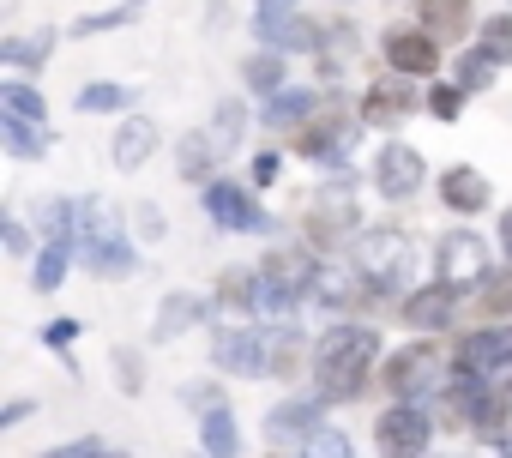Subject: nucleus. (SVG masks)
Returning a JSON list of instances; mask_svg holds the SVG:
<instances>
[{
	"label": "nucleus",
	"instance_id": "obj_1",
	"mask_svg": "<svg viewBox=\"0 0 512 458\" xmlns=\"http://www.w3.org/2000/svg\"><path fill=\"white\" fill-rule=\"evenodd\" d=\"M380 362H386V332L374 320H338L314 332V374L308 392L326 410H350L368 404L380 392Z\"/></svg>",
	"mask_w": 512,
	"mask_h": 458
},
{
	"label": "nucleus",
	"instance_id": "obj_2",
	"mask_svg": "<svg viewBox=\"0 0 512 458\" xmlns=\"http://www.w3.org/2000/svg\"><path fill=\"white\" fill-rule=\"evenodd\" d=\"M344 260L368 278V290L380 296V308H386V314L398 308V296H404V290H416V284H422V272H434V248L416 236L404 217H374L362 236L350 242V254H344Z\"/></svg>",
	"mask_w": 512,
	"mask_h": 458
},
{
	"label": "nucleus",
	"instance_id": "obj_3",
	"mask_svg": "<svg viewBox=\"0 0 512 458\" xmlns=\"http://www.w3.org/2000/svg\"><path fill=\"white\" fill-rule=\"evenodd\" d=\"M362 181H368V175H362L356 163H344V169H326V175L314 181V193L302 199V211H296V236H302L320 260H344L350 242L368 229Z\"/></svg>",
	"mask_w": 512,
	"mask_h": 458
},
{
	"label": "nucleus",
	"instance_id": "obj_4",
	"mask_svg": "<svg viewBox=\"0 0 512 458\" xmlns=\"http://www.w3.org/2000/svg\"><path fill=\"white\" fill-rule=\"evenodd\" d=\"M362 133H368V127H362V115H356V97H350L344 85H326L320 103H314V115H308L296 133H284L278 145L326 175V169H344V163L362 151Z\"/></svg>",
	"mask_w": 512,
	"mask_h": 458
},
{
	"label": "nucleus",
	"instance_id": "obj_5",
	"mask_svg": "<svg viewBox=\"0 0 512 458\" xmlns=\"http://www.w3.org/2000/svg\"><path fill=\"white\" fill-rule=\"evenodd\" d=\"M79 272H91L97 284H127V278H139L133 217L115 211V205L97 199V193H85V211H79Z\"/></svg>",
	"mask_w": 512,
	"mask_h": 458
},
{
	"label": "nucleus",
	"instance_id": "obj_6",
	"mask_svg": "<svg viewBox=\"0 0 512 458\" xmlns=\"http://www.w3.org/2000/svg\"><path fill=\"white\" fill-rule=\"evenodd\" d=\"M446 380H452V344L440 338H404L380 362V392L404 404H434Z\"/></svg>",
	"mask_w": 512,
	"mask_h": 458
},
{
	"label": "nucleus",
	"instance_id": "obj_7",
	"mask_svg": "<svg viewBox=\"0 0 512 458\" xmlns=\"http://www.w3.org/2000/svg\"><path fill=\"white\" fill-rule=\"evenodd\" d=\"M199 211H205V223L217 229V236H278V211L266 205V193L253 187L247 175H217V181H205L199 187Z\"/></svg>",
	"mask_w": 512,
	"mask_h": 458
},
{
	"label": "nucleus",
	"instance_id": "obj_8",
	"mask_svg": "<svg viewBox=\"0 0 512 458\" xmlns=\"http://www.w3.org/2000/svg\"><path fill=\"white\" fill-rule=\"evenodd\" d=\"M500 266L506 260L494 248V236H482V229H470V223H452V229H440V236H434V278H446L464 296H476Z\"/></svg>",
	"mask_w": 512,
	"mask_h": 458
},
{
	"label": "nucleus",
	"instance_id": "obj_9",
	"mask_svg": "<svg viewBox=\"0 0 512 458\" xmlns=\"http://www.w3.org/2000/svg\"><path fill=\"white\" fill-rule=\"evenodd\" d=\"M368 187H374V199L380 205H392V211H404V205H416L428 187H434V169H428V157L410 145V139H380L374 145V157H368Z\"/></svg>",
	"mask_w": 512,
	"mask_h": 458
},
{
	"label": "nucleus",
	"instance_id": "obj_10",
	"mask_svg": "<svg viewBox=\"0 0 512 458\" xmlns=\"http://www.w3.org/2000/svg\"><path fill=\"white\" fill-rule=\"evenodd\" d=\"M272 326L260 320H211V374L217 380H266Z\"/></svg>",
	"mask_w": 512,
	"mask_h": 458
},
{
	"label": "nucleus",
	"instance_id": "obj_11",
	"mask_svg": "<svg viewBox=\"0 0 512 458\" xmlns=\"http://www.w3.org/2000/svg\"><path fill=\"white\" fill-rule=\"evenodd\" d=\"M464 290H452L446 278H422L416 290H404L398 296V308H392V320H398V332L404 338H446V332H458V320H464Z\"/></svg>",
	"mask_w": 512,
	"mask_h": 458
},
{
	"label": "nucleus",
	"instance_id": "obj_12",
	"mask_svg": "<svg viewBox=\"0 0 512 458\" xmlns=\"http://www.w3.org/2000/svg\"><path fill=\"white\" fill-rule=\"evenodd\" d=\"M374 452L380 458H434V404H404V398H386L374 410Z\"/></svg>",
	"mask_w": 512,
	"mask_h": 458
},
{
	"label": "nucleus",
	"instance_id": "obj_13",
	"mask_svg": "<svg viewBox=\"0 0 512 458\" xmlns=\"http://www.w3.org/2000/svg\"><path fill=\"white\" fill-rule=\"evenodd\" d=\"M452 374L482 386H512V326H458L452 332Z\"/></svg>",
	"mask_w": 512,
	"mask_h": 458
},
{
	"label": "nucleus",
	"instance_id": "obj_14",
	"mask_svg": "<svg viewBox=\"0 0 512 458\" xmlns=\"http://www.w3.org/2000/svg\"><path fill=\"white\" fill-rule=\"evenodd\" d=\"M374 49H380V67H392V73H404V79H440V67H452L446 43H440L428 25H416V19L386 25V31L374 37Z\"/></svg>",
	"mask_w": 512,
	"mask_h": 458
},
{
	"label": "nucleus",
	"instance_id": "obj_15",
	"mask_svg": "<svg viewBox=\"0 0 512 458\" xmlns=\"http://www.w3.org/2000/svg\"><path fill=\"white\" fill-rule=\"evenodd\" d=\"M416 85H422V79H404V73L380 67V73L356 91V115H362V127L392 139L410 115H422V97H428V91H416Z\"/></svg>",
	"mask_w": 512,
	"mask_h": 458
},
{
	"label": "nucleus",
	"instance_id": "obj_16",
	"mask_svg": "<svg viewBox=\"0 0 512 458\" xmlns=\"http://www.w3.org/2000/svg\"><path fill=\"white\" fill-rule=\"evenodd\" d=\"M326 416H332V410H326L314 392H296V386H290V392L260 416V434H266V446H272V452H302V446H308V434H314Z\"/></svg>",
	"mask_w": 512,
	"mask_h": 458
},
{
	"label": "nucleus",
	"instance_id": "obj_17",
	"mask_svg": "<svg viewBox=\"0 0 512 458\" xmlns=\"http://www.w3.org/2000/svg\"><path fill=\"white\" fill-rule=\"evenodd\" d=\"M211 320H217L211 290H169V296L157 302L151 326H145V344H151V350H169V344L193 338V326H211Z\"/></svg>",
	"mask_w": 512,
	"mask_h": 458
},
{
	"label": "nucleus",
	"instance_id": "obj_18",
	"mask_svg": "<svg viewBox=\"0 0 512 458\" xmlns=\"http://www.w3.org/2000/svg\"><path fill=\"white\" fill-rule=\"evenodd\" d=\"M434 205L452 223H470V217H482L494 205V181L476 163H446V169H434Z\"/></svg>",
	"mask_w": 512,
	"mask_h": 458
},
{
	"label": "nucleus",
	"instance_id": "obj_19",
	"mask_svg": "<svg viewBox=\"0 0 512 458\" xmlns=\"http://www.w3.org/2000/svg\"><path fill=\"white\" fill-rule=\"evenodd\" d=\"M247 37L260 49H278L290 61H314L326 49V19L320 13H290V19H247Z\"/></svg>",
	"mask_w": 512,
	"mask_h": 458
},
{
	"label": "nucleus",
	"instance_id": "obj_20",
	"mask_svg": "<svg viewBox=\"0 0 512 458\" xmlns=\"http://www.w3.org/2000/svg\"><path fill=\"white\" fill-rule=\"evenodd\" d=\"M157 151H163V127H157L145 109H133V115L115 121V133H109V163H115L121 175H139Z\"/></svg>",
	"mask_w": 512,
	"mask_h": 458
},
{
	"label": "nucleus",
	"instance_id": "obj_21",
	"mask_svg": "<svg viewBox=\"0 0 512 458\" xmlns=\"http://www.w3.org/2000/svg\"><path fill=\"white\" fill-rule=\"evenodd\" d=\"M169 157H175V181H181L187 193H199L205 181H217V175H223V163H229V157L217 151L211 127H187V133H175Z\"/></svg>",
	"mask_w": 512,
	"mask_h": 458
},
{
	"label": "nucleus",
	"instance_id": "obj_22",
	"mask_svg": "<svg viewBox=\"0 0 512 458\" xmlns=\"http://www.w3.org/2000/svg\"><path fill=\"white\" fill-rule=\"evenodd\" d=\"M410 19L416 25H428L446 49H464V43H476V0H410Z\"/></svg>",
	"mask_w": 512,
	"mask_h": 458
},
{
	"label": "nucleus",
	"instance_id": "obj_23",
	"mask_svg": "<svg viewBox=\"0 0 512 458\" xmlns=\"http://www.w3.org/2000/svg\"><path fill=\"white\" fill-rule=\"evenodd\" d=\"M260 266H223L211 278V308L217 320H260Z\"/></svg>",
	"mask_w": 512,
	"mask_h": 458
},
{
	"label": "nucleus",
	"instance_id": "obj_24",
	"mask_svg": "<svg viewBox=\"0 0 512 458\" xmlns=\"http://www.w3.org/2000/svg\"><path fill=\"white\" fill-rule=\"evenodd\" d=\"M79 211H85V193H37L25 217L37 223V236H43V242H67V248H79Z\"/></svg>",
	"mask_w": 512,
	"mask_h": 458
},
{
	"label": "nucleus",
	"instance_id": "obj_25",
	"mask_svg": "<svg viewBox=\"0 0 512 458\" xmlns=\"http://www.w3.org/2000/svg\"><path fill=\"white\" fill-rule=\"evenodd\" d=\"M314 374V332L308 326H278L272 332V362H266V380L278 386H296Z\"/></svg>",
	"mask_w": 512,
	"mask_h": 458
},
{
	"label": "nucleus",
	"instance_id": "obj_26",
	"mask_svg": "<svg viewBox=\"0 0 512 458\" xmlns=\"http://www.w3.org/2000/svg\"><path fill=\"white\" fill-rule=\"evenodd\" d=\"M211 139H217V151L223 157H235L241 145H247V133L260 127V103H247V91H229V97H217V109H211Z\"/></svg>",
	"mask_w": 512,
	"mask_h": 458
},
{
	"label": "nucleus",
	"instance_id": "obj_27",
	"mask_svg": "<svg viewBox=\"0 0 512 458\" xmlns=\"http://www.w3.org/2000/svg\"><path fill=\"white\" fill-rule=\"evenodd\" d=\"M320 91L326 85H284V91H272L266 103H260V127L272 133V139H284V133H296L308 115H314V103H320Z\"/></svg>",
	"mask_w": 512,
	"mask_h": 458
},
{
	"label": "nucleus",
	"instance_id": "obj_28",
	"mask_svg": "<svg viewBox=\"0 0 512 458\" xmlns=\"http://www.w3.org/2000/svg\"><path fill=\"white\" fill-rule=\"evenodd\" d=\"M61 37H67V31H55V25H43V31H19V37L0 43V67H7V73H31V79H37V73L55 61Z\"/></svg>",
	"mask_w": 512,
	"mask_h": 458
},
{
	"label": "nucleus",
	"instance_id": "obj_29",
	"mask_svg": "<svg viewBox=\"0 0 512 458\" xmlns=\"http://www.w3.org/2000/svg\"><path fill=\"white\" fill-rule=\"evenodd\" d=\"M284 85H296V79H290V55L260 49V43L241 55V91H247L253 103H266V97H272V91H284Z\"/></svg>",
	"mask_w": 512,
	"mask_h": 458
},
{
	"label": "nucleus",
	"instance_id": "obj_30",
	"mask_svg": "<svg viewBox=\"0 0 512 458\" xmlns=\"http://www.w3.org/2000/svg\"><path fill=\"white\" fill-rule=\"evenodd\" d=\"M193 440L205 458H241V422H235V404H211L205 416H193Z\"/></svg>",
	"mask_w": 512,
	"mask_h": 458
},
{
	"label": "nucleus",
	"instance_id": "obj_31",
	"mask_svg": "<svg viewBox=\"0 0 512 458\" xmlns=\"http://www.w3.org/2000/svg\"><path fill=\"white\" fill-rule=\"evenodd\" d=\"M0 151L13 163H43L55 151V127L43 121H19V115H0Z\"/></svg>",
	"mask_w": 512,
	"mask_h": 458
},
{
	"label": "nucleus",
	"instance_id": "obj_32",
	"mask_svg": "<svg viewBox=\"0 0 512 458\" xmlns=\"http://www.w3.org/2000/svg\"><path fill=\"white\" fill-rule=\"evenodd\" d=\"M73 109L79 115H133L139 109V85H121V79H85L79 91H73Z\"/></svg>",
	"mask_w": 512,
	"mask_h": 458
},
{
	"label": "nucleus",
	"instance_id": "obj_33",
	"mask_svg": "<svg viewBox=\"0 0 512 458\" xmlns=\"http://www.w3.org/2000/svg\"><path fill=\"white\" fill-rule=\"evenodd\" d=\"M0 115H19V121H43L49 127V91L31 73H7V79H0Z\"/></svg>",
	"mask_w": 512,
	"mask_h": 458
},
{
	"label": "nucleus",
	"instance_id": "obj_34",
	"mask_svg": "<svg viewBox=\"0 0 512 458\" xmlns=\"http://www.w3.org/2000/svg\"><path fill=\"white\" fill-rule=\"evenodd\" d=\"M500 73H506V67H500V61H494L482 43H464V49H452V79H458L470 97L494 91V85H500Z\"/></svg>",
	"mask_w": 512,
	"mask_h": 458
},
{
	"label": "nucleus",
	"instance_id": "obj_35",
	"mask_svg": "<svg viewBox=\"0 0 512 458\" xmlns=\"http://www.w3.org/2000/svg\"><path fill=\"white\" fill-rule=\"evenodd\" d=\"M494 440H512V386H488V392H482L470 446H494Z\"/></svg>",
	"mask_w": 512,
	"mask_h": 458
},
{
	"label": "nucleus",
	"instance_id": "obj_36",
	"mask_svg": "<svg viewBox=\"0 0 512 458\" xmlns=\"http://www.w3.org/2000/svg\"><path fill=\"white\" fill-rule=\"evenodd\" d=\"M470 326H512V266H500L476 296H470Z\"/></svg>",
	"mask_w": 512,
	"mask_h": 458
},
{
	"label": "nucleus",
	"instance_id": "obj_37",
	"mask_svg": "<svg viewBox=\"0 0 512 458\" xmlns=\"http://www.w3.org/2000/svg\"><path fill=\"white\" fill-rule=\"evenodd\" d=\"M139 19H145V0H121V7H103V13H79V19L67 25V37H73V43H91V37L127 31V25H139Z\"/></svg>",
	"mask_w": 512,
	"mask_h": 458
},
{
	"label": "nucleus",
	"instance_id": "obj_38",
	"mask_svg": "<svg viewBox=\"0 0 512 458\" xmlns=\"http://www.w3.org/2000/svg\"><path fill=\"white\" fill-rule=\"evenodd\" d=\"M73 266H79V248H67V242H43L37 260H31V290H37V296H55V290L67 284Z\"/></svg>",
	"mask_w": 512,
	"mask_h": 458
},
{
	"label": "nucleus",
	"instance_id": "obj_39",
	"mask_svg": "<svg viewBox=\"0 0 512 458\" xmlns=\"http://www.w3.org/2000/svg\"><path fill=\"white\" fill-rule=\"evenodd\" d=\"M145 350H151V344H115V350H109V374H115V392H121V398H145V380H151Z\"/></svg>",
	"mask_w": 512,
	"mask_h": 458
},
{
	"label": "nucleus",
	"instance_id": "obj_40",
	"mask_svg": "<svg viewBox=\"0 0 512 458\" xmlns=\"http://www.w3.org/2000/svg\"><path fill=\"white\" fill-rule=\"evenodd\" d=\"M464 109H470V91L458 79H428V97H422V115L428 121L452 127V121H464Z\"/></svg>",
	"mask_w": 512,
	"mask_h": 458
},
{
	"label": "nucleus",
	"instance_id": "obj_41",
	"mask_svg": "<svg viewBox=\"0 0 512 458\" xmlns=\"http://www.w3.org/2000/svg\"><path fill=\"white\" fill-rule=\"evenodd\" d=\"M0 242H7V254L19 260V266H31L37 260V248H43V236H37V223L25 217V211H0Z\"/></svg>",
	"mask_w": 512,
	"mask_h": 458
},
{
	"label": "nucleus",
	"instance_id": "obj_42",
	"mask_svg": "<svg viewBox=\"0 0 512 458\" xmlns=\"http://www.w3.org/2000/svg\"><path fill=\"white\" fill-rule=\"evenodd\" d=\"M284 169H290V151L272 139V145H260V151H247V169H241V175L260 187V193H272V187L284 181Z\"/></svg>",
	"mask_w": 512,
	"mask_h": 458
},
{
	"label": "nucleus",
	"instance_id": "obj_43",
	"mask_svg": "<svg viewBox=\"0 0 512 458\" xmlns=\"http://www.w3.org/2000/svg\"><path fill=\"white\" fill-rule=\"evenodd\" d=\"M85 338V320H73V314H55L49 326H43V350H55L61 356V368L79 380V356H73V344Z\"/></svg>",
	"mask_w": 512,
	"mask_h": 458
},
{
	"label": "nucleus",
	"instance_id": "obj_44",
	"mask_svg": "<svg viewBox=\"0 0 512 458\" xmlns=\"http://www.w3.org/2000/svg\"><path fill=\"white\" fill-rule=\"evenodd\" d=\"M302 458H356V434L344 428V422H320L314 434H308V446H302Z\"/></svg>",
	"mask_w": 512,
	"mask_h": 458
},
{
	"label": "nucleus",
	"instance_id": "obj_45",
	"mask_svg": "<svg viewBox=\"0 0 512 458\" xmlns=\"http://www.w3.org/2000/svg\"><path fill=\"white\" fill-rule=\"evenodd\" d=\"M476 43H482V49H488V55H494V61H500L506 73H512V7L488 13V19L476 25Z\"/></svg>",
	"mask_w": 512,
	"mask_h": 458
},
{
	"label": "nucleus",
	"instance_id": "obj_46",
	"mask_svg": "<svg viewBox=\"0 0 512 458\" xmlns=\"http://www.w3.org/2000/svg\"><path fill=\"white\" fill-rule=\"evenodd\" d=\"M127 217H133V236H139L145 248H163V242H169V211H163L157 199H133Z\"/></svg>",
	"mask_w": 512,
	"mask_h": 458
},
{
	"label": "nucleus",
	"instance_id": "obj_47",
	"mask_svg": "<svg viewBox=\"0 0 512 458\" xmlns=\"http://www.w3.org/2000/svg\"><path fill=\"white\" fill-rule=\"evenodd\" d=\"M37 458H133V452L115 446V440H103V434H73V440L49 446V452H37Z\"/></svg>",
	"mask_w": 512,
	"mask_h": 458
},
{
	"label": "nucleus",
	"instance_id": "obj_48",
	"mask_svg": "<svg viewBox=\"0 0 512 458\" xmlns=\"http://www.w3.org/2000/svg\"><path fill=\"white\" fill-rule=\"evenodd\" d=\"M326 49H332V55H344V61H350V55H356V49H362V25H356V19H350V13H332V19H326ZM326 49H320V55H326Z\"/></svg>",
	"mask_w": 512,
	"mask_h": 458
},
{
	"label": "nucleus",
	"instance_id": "obj_49",
	"mask_svg": "<svg viewBox=\"0 0 512 458\" xmlns=\"http://www.w3.org/2000/svg\"><path fill=\"white\" fill-rule=\"evenodd\" d=\"M223 398H229V392H223V380H187V386H181V404H187L193 416H205V410H211V404H223Z\"/></svg>",
	"mask_w": 512,
	"mask_h": 458
},
{
	"label": "nucleus",
	"instance_id": "obj_50",
	"mask_svg": "<svg viewBox=\"0 0 512 458\" xmlns=\"http://www.w3.org/2000/svg\"><path fill=\"white\" fill-rule=\"evenodd\" d=\"M31 416H37V398H31V392H19V398L0 404V428H19V422H31Z\"/></svg>",
	"mask_w": 512,
	"mask_h": 458
},
{
	"label": "nucleus",
	"instance_id": "obj_51",
	"mask_svg": "<svg viewBox=\"0 0 512 458\" xmlns=\"http://www.w3.org/2000/svg\"><path fill=\"white\" fill-rule=\"evenodd\" d=\"M494 248H500V260L512 266V205H500V217H494Z\"/></svg>",
	"mask_w": 512,
	"mask_h": 458
},
{
	"label": "nucleus",
	"instance_id": "obj_52",
	"mask_svg": "<svg viewBox=\"0 0 512 458\" xmlns=\"http://www.w3.org/2000/svg\"><path fill=\"white\" fill-rule=\"evenodd\" d=\"M302 13V0H253V19H290Z\"/></svg>",
	"mask_w": 512,
	"mask_h": 458
},
{
	"label": "nucleus",
	"instance_id": "obj_53",
	"mask_svg": "<svg viewBox=\"0 0 512 458\" xmlns=\"http://www.w3.org/2000/svg\"><path fill=\"white\" fill-rule=\"evenodd\" d=\"M223 19H229V0H205V31H223Z\"/></svg>",
	"mask_w": 512,
	"mask_h": 458
},
{
	"label": "nucleus",
	"instance_id": "obj_54",
	"mask_svg": "<svg viewBox=\"0 0 512 458\" xmlns=\"http://www.w3.org/2000/svg\"><path fill=\"white\" fill-rule=\"evenodd\" d=\"M266 458H302V452H272V446H266Z\"/></svg>",
	"mask_w": 512,
	"mask_h": 458
},
{
	"label": "nucleus",
	"instance_id": "obj_55",
	"mask_svg": "<svg viewBox=\"0 0 512 458\" xmlns=\"http://www.w3.org/2000/svg\"><path fill=\"white\" fill-rule=\"evenodd\" d=\"M434 458H458V452H434Z\"/></svg>",
	"mask_w": 512,
	"mask_h": 458
},
{
	"label": "nucleus",
	"instance_id": "obj_56",
	"mask_svg": "<svg viewBox=\"0 0 512 458\" xmlns=\"http://www.w3.org/2000/svg\"><path fill=\"white\" fill-rule=\"evenodd\" d=\"M386 7H398V0H386Z\"/></svg>",
	"mask_w": 512,
	"mask_h": 458
},
{
	"label": "nucleus",
	"instance_id": "obj_57",
	"mask_svg": "<svg viewBox=\"0 0 512 458\" xmlns=\"http://www.w3.org/2000/svg\"><path fill=\"white\" fill-rule=\"evenodd\" d=\"M506 7H512V0H506Z\"/></svg>",
	"mask_w": 512,
	"mask_h": 458
},
{
	"label": "nucleus",
	"instance_id": "obj_58",
	"mask_svg": "<svg viewBox=\"0 0 512 458\" xmlns=\"http://www.w3.org/2000/svg\"><path fill=\"white\" fill-rule=\"evenodd\" d=\"M199 458H205V452H199Z\"/></svg>",
	"mask_w": 512,
	"mask_h": 458
}]
</instances>
